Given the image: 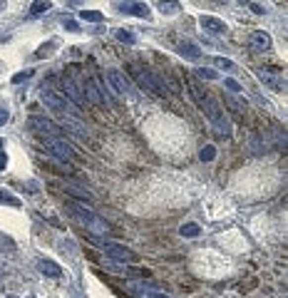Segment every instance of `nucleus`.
I'll return each mask as SVG.
<instances>
[{
	"instance_id": "obj_1",
	"label": "nucleus",
	"mask_w": 288,
	"mask_h": 298,
	"mask_svg": "<svg viewBox=\"0 0 288 298\" xmlns=\"http://www.w3.org/2000/svg\"><path fill=\"white\" fill-rule=\"evenodd\" d=\"M65 211H67V216H72L80 226H85V229H90L92 234H109L112 231V226L102 219V216H97L95 211H90V209H85L82 204H75V201H67L65 204Z\"/></svg>"
},
{
	"instance_id": "obj_2",
	"label": "nucleus",
	"mask_w": 288,
	"mask_h": 298,
	"mask_svg": "<svg viewBox=\"0 0 288 298\" xmlns=\"http://www.w3.org/2000/svg\"><path fill=\"white\" fill-rule=\"evenodd\" d=\"M201 109L206 112V117H209V122L214 124V129H216V134H219V137H231V122H229V117L224 114L221 104H219L214 97H209V95H206V99H204Z\"/></svg>"
},
{
	"instance_id": "obj_3",
	"label": "nucleus",
	"mask_w": 288,
	"mask_h": 298,
	"mask_svg": "<svg viewBox=\"0 0 288 298\" xmlns=\"http://www.w3.org/2000/svg\"><path fill=\"white\" fill-rule=\"evenodd\" d=\"M92 244H95L99 251H104L107 256H112L114 261H119V263H134V261H139V256H137L132 248L122 246V244H114V241H104V239H92Z\"/></svg>"
},
{
	"instance_id": "obj_4",
	"label": "nucleus",
	"mask_w": 288,
	"mask_h": 298,
	"mask_svg": "<svg viewBox=\"0 0 288 298\" xmlns=\"http://www.w3.org/2000/svg\"><path fill=\"white\" fill-rule=\"evenodd\" d=\"M43 142H45V149L52 154V157H57L60 162H72L75 159V152H72V147L60 137V134H48V137H43Z\"/></svg>"
},
{
	"instance_id": "obj_5",
	"label": "nucleus",
	"mask_w": 288,
	"mask_h": 298,
	"mask_svg": "<svg viewBox=\"0 0 288 298\" xmlns=\"http://www.w3.org/2000/svg\"><path fill=\"white\" fill-rule=\"evenodd\" d=\"M129 75L139 82V87H144V90H149V92H154V95H164V90H162V85H159V80L149 72V70H144V67H137V65H132L129 67Z\"/></svg>"
},
{
	"instance_id": "obj_6",
	"label": "nucleus",
	"mask_w": 288,
	"mask_h": 298,
	"mask_svg": "<svg viewBox=\"0 0 288 298\" xmlns=\"http://www.w3.org/2000/svg\"><path fill=\"white\" fill-rule=\"evenodd\" d=\"M40 99H43L50 109H57V112H67V109H70V104L65 102V95H60L57 90H52V87H48V85L40 87Z\"/></svg>"
},
{
	"instance_id": "obj_7",
	"label": "nucleus",
	"mask_w": 288,
	"mask_h": 298,
	"mask_svg": "<svg viewBox=\"0 0 288 298\" xmlns=\"http://www.w3.org/2000/svg\"><path fill=\"white\" fill-rule=\"evenodd\" d=\"M104 77H107V85H109L112 97H124V95L129 92V82H127V77H124L119 70H107Z\"/></svg>"
},
{
	"instance_id": "obj_8",
	"label": "nucleus",
	"mask_w": 288,
	"mask_h": 298,
	"mask_svg": "<svg viewBox=\"0 0 288 298\" xmlns=\"http://www.w3.org/2000/svg\"><path fill=\"white\" fill-rule=\"evenodd\" d=\"M256 75H258V80L261 82H266L271 90H276V92H281V90H286V77L283 75H276L273 70H256Z\"/></svg>"
},
{
	"instance_id": "obj_9",
	"label": "nucleus",
	"mask_w": 288,
	"mask_h": 298,
	"mask_svg": "<svg viewBox=\"0 0 288 298\" xmlns=\"http://www.w3.org/2000/svg\"><path fill=\"white\" fill-rule=\"evenodd\" d=\"M62 95H67V97L72 99L75 107H82V104H85V95L80 92V87L75 85V80H72L70 75L62 77Z\"/></svg>"
},
{
	"instance_id": "obj_10",
	"label": "nucleus",
	"mask_w": 288,
	"mask_h": 298,
	"mask_svg": "<svg viewBox=\"0 0 288 298\" xmlns=\"http://www.w3.org/2000/svg\"><path fill=\"white\" fill-rule=\"evenodd\" d=\"M119 10H122L124 15H134V18H144V20L149 18L147 3H139V0H124V3L119 5Z\"/></svg>"
},
{
	"instance_id": "obj_11",
	"label": "nucleus",
	"mask_w": 288,
	"mask_h": 298,
	"mask_svg": "<svg viewBox=\"0 0 288 298\" xmlns=\"http://www.w3.org/2000/svg\"><path fill=\"white\" fill-rule=\"evenodd\" d=\"M199 25H201L206 33H211V35H224V33H226V23L219 20V18H214V15H201V18H199Z\"/></svg>"
},
{
	"instance_id": "obj_12",
	"label": "nucleus",
	"mask_w": 288,
	"mask_h": 298,
	"mask_svg": "<svg viewBox=\"0 0 288 298\" xmlns=\"http://www.w3.org/2000/svg\"><path fill=\"white\" fill-rule=\"evenodd\" d=\"M30 129H35V132H40L43 137H48V134H60V129L50 122V119H45V117H30Z\"/></svg>"
},
{
	"instance_id": "obj_13",
	"label": "nucleus",
	"mask_w": 288,
	"mask_h": 298,
	"mask_svg": "<svg viewBox=\"0 0 288 298\" xmlns=\"http://www.w3.org/2000/svg\"><path fill=\"white\" fill-rule=\"evenodd\" d=\"M248 45H251V50H256V52H266V50L271 48V35L263 33V30H253Z\"/></svg>"
},
{
	"instance_id": "obj_14",
	"label": "nucleus",
	"mask_w": 288,
	"mask_h": 298,
	"mask_svg": "<svg viewBox=\"0 0 288 298\" xmlns=\"http://www.w3.org/2000/svg\"><path fill=\"white\" fill-rule=\"evenodd\" d=\"M177 52H179L182 57H187V60H199V57H201V50H199L192 40H179V43H177Z\"/></svg>"
},
{
	"instance_id": "obj_15",
	"label": "nucleus",
	"mask_w": 288,
	"mask_h": 298,
	"mask_svg": "<svg viewBox=\"0 0 288 298\" xmlns=\"http://www.w3.org/2000/svg\"><path fill=\"white\" fill-rule=\"evenodd\" d=\"M38 268H40V273H45V276H50V278H60V276H62V268H60L55 261H50V258H40V261H38Z\"/></svg>"
},
{
	"instance_id": "obj_16",
	"label": "nucleus",
	"mask_w": 288,
	"mask_h": 298,
	"mask_svg": "<svg viewBox=\"0 0 288 298\" xmlns=\"http://www.w3.org/2000/svg\"><path fill=\"white\" fill-rule=\"evenodd\" d=\"M157 8H159L162 13H167V15H174V13H179V10H182L179 0H159Z\"/></svg>"
},
{
	"instance_id": "obj_17",
	"label": "nucleus",
	"mask_w": 288,
	"mask_h": 298,
	"mask_svg": "<svg viewBox=\"0 0 288 298\" xmlns=\"http://www.w3.org/2000/svg\"><path fill=\"white\" fill-rule=\"evenodd\" d=\"M85 95H87V99H90L92 104H102V97H99V92H97V87H95V80H87V82H85Z\"/></svg>"
},
{
	"instance_id": "obj_18",
	"label": "nucleus",
	"mask_w": 288,
	"mask_h": 298,
	"mask_svg": "<svg viewBox=\"0 0 288 298\" xmlns=\"http://www.w3.org/2000/svg\"><path fill=\"white\" fill-rule=\"evenodd\" d=\"M189 92H192V97H194V102L201 107L204 104V99H206V92L199 87V82L196 80H189Z\"/></svg>"
},
{
	"instance_id": "obj_19",
	"label": "nucleus",
	"mask_w": 288,
	"mask_h": 298,
	"mask_svg": "<svg viewBox=\"0 0 288 298\" xmlns=\"http://www.w3.org/2000/svg\"><path fill=\"white\" fill-rule=\"evenodd\" d=\"M65 192H67V194H72V197H77V199H82V201H92V194H90L87 189H82V187L65 184Z\"/></svg>"
},
{
	"instance_id": "obj_20",
	"label": "nucleus",
	"mask_w": 288,
	"mask_h": 298,
	"mask_svg": "<svg viewBox=\"0 0 288 298\" xmlns=\"http://www.w3.org/2000/svg\"><path fill=\"white\" fill-rule=\"evenodd\" d=\"M199 157H201V162H214V159H216V147H214V144H204L201 152H199Z\"/></svg>"
},
{
	"instance_id": "obj_21",
	"label": "nucleus",
	"mask_w": 288,
	"mask_h": 298,
	"mask_svg": "<svg viewBox=\"0 0 288 298\" xmlns=\"http://www.w3.org/2000/svg\"><path fill=\"white\" fill-rule=\"evenodd\" d=\"M224 99H226V104H229V107H234V112H239V114L246 109V102H241V99H239L234 92H231V95H226Z\"/></svg>"
},
{
	"instance_id": "obj_22",
	"label": "nucleus",
	"mask_w": 288,
	"mask_h": 298,
	"mask_svg": "<svg viewBox=\"0 0 288 298\" xmlns=\"http://www.w3.org/2000/svg\"><path fill=\"white\" fill-rule=\"evenodd\" d=\"M45 10H50V0H35L30 5V15H43Z\"/></svg>"
},
{
	"instance_id": "obj_23",
	"label": "nucleus",
	"mask_w": 288,
	"mask_h": 298,
	"mask_svg": "<svg viewBox=\"0 0 288 298\" xmlns=\"http://www.w3.org/2000/svg\"><path fill=\"white\" fill-rule=\"evenodd\" d=\"M0 204H8V206H20V199L18 197H13L10 192H5V189H0Z\"/></svg>"
},
{
	"instance_id": "obj_24",
	"label": "nucleus",
	"mask_w": 288,
	"mask_h": 298,
	"mask_svg": "<svg viewBox=\"0 0 288 298\" xmlns=\"http://www.w3.org/2000/svg\"><path fill=\"white\" fill-rule=\"evenodd\" d=\"M80 18L85 20V23H102V13H97V10H80Z\"/></svg>"
},
{
	"instance_id": "obj_25",
	"label": "nucleus",
	"mask_w": 288,
	"mask_h": 298,
	"mask_svg": "<svg viewBox=\"0 0 288 298\" xmlns=\"http://www.w3.org/2000/svg\"><path fill=\"white\" fill-rule=\"evenodd\" d=\"M179 234H182V236L194 239V236H199V226H196V224H184V226L179 229Z\"/></svg>"
},
{
	"instance_id": "obj_26",
	"label": "nucleus",
	"mask_w": 288,
	"mask_h": 298,
	"mask_svg": "<svg viewBox=\"0 0 288 298\" xmlns=\"http://www.w3.org/2000/svg\"><path fill=\"white\" fill-rule=\"evenodd\" d=\"M196 75H199L201 80H219V72H214V70H206V67H199V70H196Z\"/></svg>"
},
{
	"instance_id": "obj_27",
	"label": "nucleus",
	"mask_w": 288,
	"mask_h": 298,
	"mask_svg": "<svg viewBox=\"0 0 288 298\" xmlns=\"http://www.w3.org/2000/svg\"><path fill=\"white\" fill-rule=\"evenodd\" d=\"M117 40H119V43H127V45H132V43H134V35H132L129 30H117Z\"/></svg>"
},
{
	"instance_id": "obj_28",
	"label": "nucleus",
	"mask_w": 288,
	"mask_h": 298,
	"mask_svg": "<svg viewBox=\"0 0 288 298\" xmlns=\"http://www.w3.org/2000/svg\"><path fill=\"white\" fill-rule=\"evenodd\" d=\"M214 65H216V67H224V70H234V67H236L229 57H214Z\"/></svg>"
},
{
	"instance_id": "obj_29",
	"label": "nucleus",
	"mask_w": 288,
	"mask_h": 298,
	"mask_svg": "<svg viewBox=\"0 0 288 298\" xmlns=\"http://www.w3.org/2000/svg\"><path fill=\"white\" fill-rule=\"evenodd\" d=\"M30 77H33V70L18 72V75H13V85H20V82H25V80H30Z\"/></svg>"
},
{
	"instance_id": "obj_30",
	"label": "nucleus",
	"mask_w": 288,
	"mask_h": 298,
	"mask_svg": "<svg viewBox=\"0 0 288 298\" xmlns=\"http://www.w3.org/2000/svg\"><path fill=\"white\" fill-rule=\"evenodd\" d=\"M162 80H164V82L169 85V90H172V92H182V87H179V82H177L174 77H169V75H164Z\"/></svg>"
},
{
	"instance_id": "obj_31",
	"label": "nucleus",
	"mask_w": 288,
	"mask_h": 298,
	"mask_svg": "<svg viewBox=\"0 0 288 298\" xmlns=\"http://www.w3.org/2000/svg\"><path fill=\"white\" fill-rule=\"evenodd\" d=\"M224 85H226V87H229L234 95H239V92H241V85H239L236 80H231V77H226V80H224Z\"/></svg>"
},
{
	"instance_id": "obj_32",
	"label": "nucleus",
	"mask_w": 288,
	"mask_h": 298,
	"mask_svg": "<svg viewBox=\"0 0 288 298\" xmlns=\"http://www.w3.org/2000/svg\"><path fill=\"white\" fill-rule=\"evenodd\" d=\"M62 25H65L70 33H77V20H72V18H62Z\"/></svg>"
},
{
	"instance_id": "obj_33",
	"label": "nucleus",
	"mask_w": 288,
	"mask_h": 298,
	"mask_svg": "<svg viewBox=\"0 0 288 298\" xmlns=\"http://www.w3.org/2000/svg\"><path fill=\"white\" fill-rule=\"evenodd\" d=\"M8 119H10V112H8L5 107H0V127H3V124H5Z\"/></svg>"
},
{
	"instance_id": "obj_34",
	"label": "nucleus",
	"mask_w": 288,
	"mask_h": 298,
	"mask_svg": "<svg viewBox=\"0 0 288 298\" xmlns=\"http://www.w3.org/2000/svg\"><path fill=\"white\" fill-rule=\"evenodd\" d=\"M50 48H52V45H48V48H40L35 55H38V57H45V55H50Z\"/></svg>"
},
{
	"instance_id": "obj_35",
	"label": "nucleus",
	"mask_w": 288,
	"mask_h": 298,
	"mask_svg": "<svg viewBox=\"0 0 288 298\" xmlns=\"http://www.w3.org/2000/svg\"><path fill=\"white\" fill-rule=\"evenodd\" d=\"M147 298H172V296H167V293H159V291H152Z\"/></svg>"
},
{
	"instance_id": "obj_36",
	"label": "nucleus",
	"mask_w": 288,
	"mask_h": 298,
	"mask_svg": "<svg viewBox=\"0 0 288 298\" xmlns=\"http://www.w3.org/2000/svg\"><path fill=\"white\" fill-rule=\"evenodd\" d=\"M5 164H8V157H5L3 149H0V169H5Z\"/></svg>"
},
{
	"instance_id": "obj_37",
	"label": "nucleus",
	"mask_w": 288,
	"mask_h": 298,
	"mask_svg": "<svg viewBox=\"0 0 288 298\" xmlns=\"http://www.w3.org/2000/svg\"><path fill=\"white\" fill-rule=\"evenodd\" d=\"M251 10H253L256 15H263V13H266V10H263L261 5H256V3H251Z\"/></svg>"
},
{
	"instance_id": "obj_38",
	"label": "nucleus",
	"mask_w": 288,
	"mask_h": 298,
	"mask_svg": "<svg viewBox=\"0 0 288 298\" xmlns=\"http://www.w3.org/2000/svg\"><path fill=\"white\" fill-rule=\"evenodd\" d=\"M0 8H5V0H0Z\"/></svg>"
},
{
	"instance_id": "obj_39",
	"label": "nucleus",
	"mask_w": 288,
	"mask_h": 298,
	"mask_svg": "<svg viewBox=\"0 0 288 298\" xmlns=\"http://www.w3.org/2000/svg\"><path fill=\"white\" fill-rule=\"evenodd\" d=\"M3 144H5V142H3V139H0V149H3Z\"/></svg>"
},
{
	"instance_id": "obj_40",
	"label": "nucleus",
	"mask_w": 288,
	"mask_h": 298,
	"mask_svg": "<svg viewBox=\"0 0 288 298\" xmlns=\"http://www.w3.org/2000/svg\"><path fill=\"white\" fill-rule=\"evenodd\" d=\"M8 298H15V296H8Z\"/></svg>"
}]
</instances>
